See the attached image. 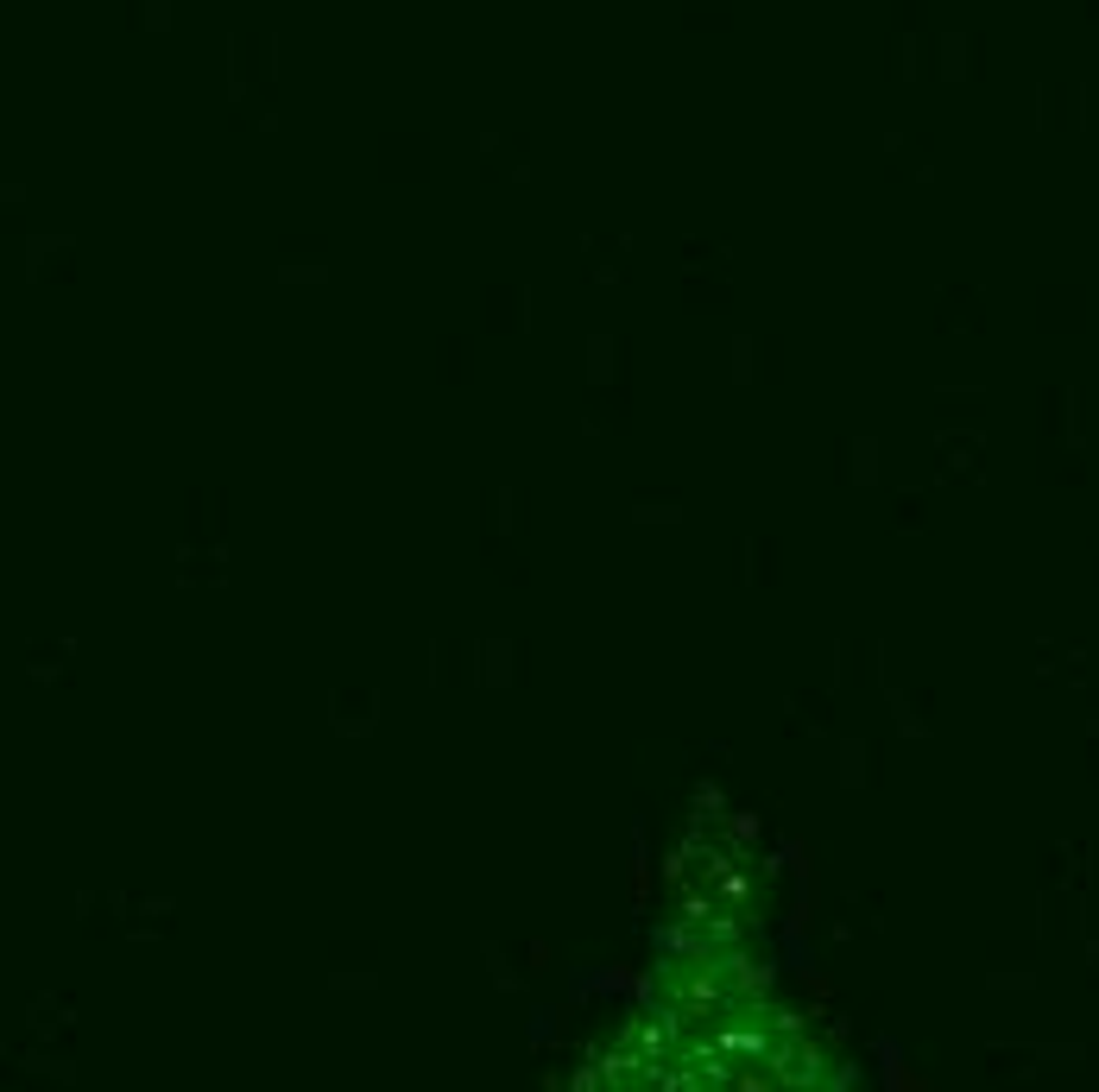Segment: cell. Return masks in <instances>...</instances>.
I'll use <instances>...</instances> for the list:
<instances>
[]
</instances>
